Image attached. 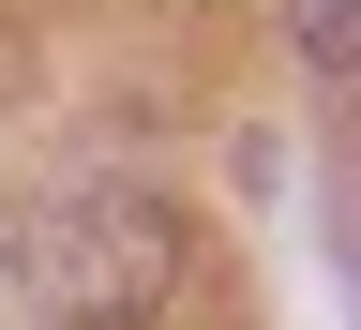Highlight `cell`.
Segmentation results:
<instances>
[{
    "instance_id": "1",
    "label": "cell",
    "mask_w": 361,
    "mask_h": 330,
    "mask_svg": "<svg viewBox=\"0 0 361 330\" xmlns=\"http://www.w3.org/2000/svg\"><path fill=\"white\" fill-rule=\"evenodd\" d=\"M16 270H30V300L61 330H135V315L180 300L196 255H180V210L166 196H135V180H61V196L16 210Z\"/></svg>"
},
{
    "instance_id": "2",
    "label": "cell",
    "mask_w": 361,
    "mask_h": 330,
    "mask_svg": "<svg viewBox=\"0 0 361 330\" xmlns=\"http://www.w3.org/2000/svg\"><path fill=\"white\" fill-rule=\"evenodd\" d=\"M286 30H301L316 75H361V0H286Z\"/></svg>"
}]
</instances>
